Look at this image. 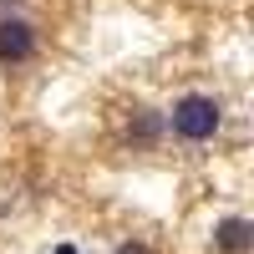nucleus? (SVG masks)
<instances>
[{
    "label": "nucleus",
    "instance_id": "1",
    "mask_svg": "<svg viewBox=\"0 0 254 254\" xmlns=\"http://www.w3.org/2000/svg\"><path fill=\"white\" fill-rule=\"evenodd\" d=\"M168 122H173V132L188 137V142H208L219 132V122H224V107L214 97H203V92H188L173 102V112H168Z\"/></svg>",
    "mask_w": 254,
    "mask_h": 254
},
{
    "label": "nucleus",
    "instance_id": "2",
    "mask_svg": "<svg viewBox=\"0 0 254 254\" xmlns=\"http://www.w3.org/2000/svg\"><path fill=\"white\" fill-rule=\"evenodd\" d=\"M36 56V31L26 26V20L5 15L0 20V61H10V66H20V61Z\"/></svg>",
    "mask_w": 254,
    "mask_h": 254
},
{
    "label": "nucleus",
    "instance_id": "3",
    "mask_svg": "<svg viewBox=\"0 0 254 254\" xmlns=\"http://www.w3.org/2000/svg\"><path fill=\"white\" fill-rule=\"evenodd\" d=\"M214 249H219V254H249V249H254V224L239 219V214L219 219V224H214Z\"/></svg>",
    "mask_w": 254,
    "mask_h": 254
},
{
    "label": "nucleus",
    "instance_id": "4",
    "mask_svg": "<svg viewBox=\"0 0 254 254\" xmlns=\"http://www.w3.org/2000/svg\"><path fill=\"white\" fill-rule=\"evenodd\" d=\"M158 132H163V117H158V112H137V117H132V137H137V142H153Z\"/></svg>",
    "mask_w": 254,
    "mask_h": 254
},
{
    "label": "nucleus",
    "instance_id": "5",
    "mask_svg": "<svg viewBox=\"0 0 254 254\" xmlns=\"http://www.w3.org/2000/svg\"><path fill=\"white\" fill-rule=\"evenodd\" d=\"M117 254H147V244H117Z\"/></svg>",
    "mask_w": 254,
    "mask_h": 254
},
{
    "label": "nucleus",
    "instance_id": "6",
    "mask_svg": "<svg viewBox=\"0 0 254 254\" xmlns=\"http://www.w3.org/2000/svg\"><path fill=\"white\" fill-rule=\"evenodd\" d=\"M56 254H76V249H71V244H56Z\"/></svg>",
    "mask_w": 254,
    "mask_h": 254
}]
</instances>
